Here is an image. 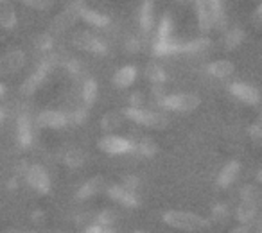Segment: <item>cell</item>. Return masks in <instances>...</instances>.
Instances as JSON below:
<instances>
[{"label": "cell", "instance_id": "obj_1", "mask_svg": "<svg viewBox=\"0 0 262 233\" xmlns=\"http://www.w3.org/2000/svg\"><path fill=\"white\" fill-rule=\"evenodd\" d=\"M162 219H164V222L167 226L187 233H201L205 229H208V226H210L208 219L187 210H169L165 212Z\"/></svg>", "mask_w": 262, "mask_h": 233}, {"label": "cell", "instance_id": "obj_2", "mask_svg": "<svg viewBox=\"0 0 262 233\" xmlns=\"http://www.w3.org/2000/svg\"><path fill=\"white\" fill-rule=\"evenodd\" d=\"M124 119L131 121L137 126H144V128L151 129H167L171 121H169L167 113L164 111H155V109L146 108H126L122 111Z\"/></svg>", "mask_w": 262, "mask_h": 233}, {"label": "cell", "instance_id": "obj_3", "mask_svg": "<svg viewBox=\"0 0 262 233\" xmlns=\"http://www.w3.org/2000/svg\"><path fill=\"white\" fill-rule=\"evenodd\" d=\"M201 99L196 94H172L165 95L157 102L162 111H176V113H192L200 108Z\"/></svg>", "mask_w": 262, "mask_h": 233}, {"label": "cell", "instance_id": "obj_4", "mask_svg": "<svg viewBox=\"0 0 262 233\" xmlns=\"http://www.w3.org/2000/svg\"><path fill=\"white\" fill-rule=\"evenodd\" d=\"M83 8H84L83 0H72L59 15L54 16V20H52V31L54 33H65L70 27H74L79 22V15Z\"/></svg>", "mask_w": 262, "mask_h": 233}, {"label": "cell", "instance_id": "obj_5", "mask_svg": "<svg viewBox=\"0 0 262 233\" xmlns=\"http://www.w3.org/2000/svg\"><path fill=\"white\" fill-rule=\"evenodd\" d=\"M97 147L106 154L119 156V154H133V140L119 135H108L99 140Z\"/></svg>", "mask_w": 262, "mask_h": 233}, {"label": "cell", "instance_id": "obj_6", "mask_svg": "<svg viewBox=\"0 0 262 233\" xmlns=\"http://www.w3.org/2000/svg\"><path fill=\"white\" fill-rule=\"evenodd\" d=\"M24 176H26L27 185H29L34 192L41 194V196L51 192V176L45 171V167H41V165H38V164L29 165V169H27Z\"/></svg>", "mask_w": 262, "mask_h": 233}, {"label": "cell", "instance_id": "obj_7", "mask_svg": "<svg viewBox=\"0 0 262 233\" xmlns=\"http://www.w3.org/2000/svg\"><path fill=\"white\" fill-rule=\"evenodd\" d=\"M228 91L237 99V101L244 102L248 106H257L260 102V91L253 86V84L243 83V81H235V83L228 84Z\"/></svg>", "mask_w": 262, "mask_h": 233}, {"label": "cell", "instance_id": "obj_8", "mask_svg": "<svg viewBox=\"0 0 262 233\" xmlns=\"http://www.w3.org/2000/svg\"><path fill=\"white\" fill-rule=\"evenodd\" d=\"M16 144L22 149H29L33 146V124L26 109H22L16 116Z\"/></svg>", "mask_w": 262, "mask_h": 233}, {"label": "cell", "instance_id": "obj_9", "mask_svg": "<svg viewBox=\"0 0 262 233\" xmlns=\"http://www.w3.org/2000/svg\"><path fill=\"white\" fill-rule=\"evenodd\" d=\"M27 56L24 51L15 49V51H9L8 54H4L0 58V74H16L26 66Z\"/></svg>", "mask_w": 262, "mask_h": 233}, {"label": "cell", "instance_id": "obj_10", "mask_svg": "<svg viewBox=\"0 0 262 233\" xmlns=\"http://www.w3.org/2000/svg\"><path fill=\"white\" fill-rule=\"evenodd\" d=\"M36 122L41 128H51V129H65L69 126L67 113L58 111V109H43L41 113H38Z\"/></svg>", "mask_w": 262, "mask_h": 233}, {"label": "cell", "instance_id": "obj_11", "mask_svg": "<svg viewBox=\"0 0 262 233\" xmlns=\"http://www.w3.org/2000/svg\"><path fill=\"white\" fill-rule=\"evenodd\" d=\"M108 196L112 197L115 203L122 204V206H126V208H137L140 204L137 194L131 192V190H127V189H124L122 185H112L108 189Z\"/></svg>", "mask_w": 262, "mask_h": 233}, {"label": "cell", "instance_id": "obj_12", "mask_svg": "<svg viewBox=\"0 0 262 233\" xmlns=\"http://www.w3.org/2000/svg\"><path fill=\"white\" fill-rule=\"evenodd\" d=\"M49 74H51V72H49L47 68H43V66L38 65V66H36V70H34V72L31 74V76L27 77L26 81H24L22 86H20V91H22V95L29 97V95H33L34 91L40 90V86L43 84V81L47 79Z\"/></svg>", "mask_w": 262, "mask_h": 233}, {"label": "cell", "instance_id": "obj_13", "mask_svg": "<svg viewBox=\"0 0 262 233\" xmlns=\"http://www.w3.org/2000/svg\"><path fill=\"white\" fill-rule=\"evenodd\" d=\"M104 185H106V181H104V178H102V176H94V178H90L88 181H84L83 185L77 189L76 199L77 201L90 199V197L97 196L99 192H102V190H104Z\"/></svg>", "mask_w": 262, "mask_h": 233}, {"label": "cell", "instance_id": "obj_14", "mask_svg": "<svg viewBox=\"0 0 262 233\" xmlns=\"http://www.w3.org/2000/svg\"><path fill=\"white\" fill-rule=\"evenodd\" d=\"M139 26L144 36H149L155 29V2L153 0H144L139 13Z\"/></svg>", "mask_w": 262, "mask_h": 233}, {"label": "cell", "instance_id": "obj_15", "mask_svg": "<svg viewBox=\"0 0 262 233\" xmlns=\"http://www.w3.org/2000/svg\"><path fill=\"white\" fill-rule=\"evenodd\" d=\"M79 20L86 22L90 27H97V29H108V27L112 26V20H110L108 15H104V13L97 11V9L86 8V6H84V8L81 9Z\"/></svg>", "mask_w": 262, "mask_h": 233}, {"label": "cell", "instance_id": "obj_16", "mask_svg": "<svg viewBox=\"0 0 262 233\" xmlns=\"http://www.w3.org/2000/svg\"><path fill=\"white\" fill-rule=\"evenodd\" d=\"M194 9H196V18H198V27L201 33H208L214 27V18H212L210 8H208L207 0H192Z\"/></svg>", "mask_w": 262, "mask_h": 233}, {"label": "cell", "instance_id": "obj_17", "mask_svg": "<svg viewBox=\"0 0 262 233\" xmlns=\"http://www.w3.org/2000/svg\"><path fill=\"white\" fill-rule=\"evenodd\" d=\"M235 72V65L230 59H215L207 65V74L215 79H228Z\"/></svg>", "mask_w": 262, "mask_h": 233}, {"label": "cell", "instance_id": "obj_18", "mask_svg": "<svg viewBox=\"0 0 262 233\" xmlns=\"http://www.w3.org/2000/svg\"><path fill=\"white\" fill-rule=\"evenodd\" d=\"M137 76H139V70L135 65H124L113 76V84L117 88H129L137 81Z\"/></svg>", "mask_w": 262, "mask_h": 233}, {"label": "cell", "instance_id": "obj_19", "mask_svg": "<svg viewBox=\"0 0 262 233\" xmlns=\"http://www.w3.org/2000/svg\"><path fill=\"white\" fill-rule=\"evenodd\" d=\"M239 172H241V164H239V161H235V160L228 161V164H226L225 167L219 171L217 187H219V189H226V187H230L237 179Z\"/></svg>", "mask_w": 262, "mask_h": 233}, {"label": "cell", "instance_id": "obj_20", "mask_svg": "<svg viewBox=\"0 0 262 233\" xmlns=\"http://www.w3.org/2000/svg\"><path fill=\"white\" fill-rule=\"evenodd\" d=\"M212 49V41L208 38H196V40L183 41L182 54L187 56H203Z\"/></svg>", "mask_w": 262, "mask_h": 233}, {"label": "cell", "instance_id": "obj_21", "mask_svg": "<svg viewBox=\"0 0 262 233\" xmlns=\"http://www.w3.org/2000/svg\"><path fill=\"white\" fill-rule=\"evenodd\" d=\"M207 4H208V8H210L212 18H214V26H217L219 29H226L228 16H226L225 0H207Z\"/></svg>", "mask_w": 262, "mask_h": 233}, {"label": "cell", "instance_id": "obj_22", "mask_svg": "<svg viewBox=\"0 0 262 233\" xmlns=\"http://www.w3.org/2000/svg\"><path fill=\"white\" fill-rule=\"evenodd\" d=\"M95 40H97V36H95L94 33H90L88 29H79V31H76V33L72 34L74 47H77L79 51H84V52L92 51Z\"/></svg>", "mask_w": 262, "mask_h": 233}, {"label": "cell", "instance_id": "obj_23", "mask_svg": "<svg viewBox=\"0 0 262 233\" xmlns=\"http://www.w3.org/2000/svg\"><path fill=\"white\" fill-rule=\"evenodd\" d=\"M133 153L142 158H153L155 154L158 153V146L153 138L142 136V138H139V140H133Z\"/></svg>", "mask_w": 262, "mask_h": 233}, {"label": "cell", "instance_id": "obj_24", "mask_svg": "<svg viewBox=\"0 0 262 233\" xmlns=\"http://www.w3.org/2000/svg\"><path fill=\"white\" fill-rule=\"evenodd\" d=\"M258 203H250V201H241V204L237 206V221L241 224L250 226L253 222V219L257 217Z\"/></svg>", "mask_w": 262, "mask_h": 233}, {"label": "cell", "instance_id": "obj_25", "mask_svg": "<svg viewBox=\"0 0 262 233\" xmlns=\"http://www.w3.org/2000/svg\"><path fill=\"white\" fill-rule=\"evenodd\" d=\"M18 16L15 13V8L11 4H2L0 6V29L11 31L16 27Z\"/></svg>", "mask_w": 262, "mask_h": 233}, {"label": "cell", "instance_id": "obj_26", "mask_svg": "<svg viewBox=\"0 0 262 233\" xmlns=\"http://www.w3.org/2000/svg\"><path fill=\"white\" fill-rule=\"evenodd\" d=\"M81 97H83V102L86 108H90V106L95 104V101H97L99 97V84L95 79H86L83 84V88H81Z\"/></svg>", "mask_w": 262, "mask_h": 233}, {"label": "cell", "instance_id": "obj_27", "mask_svg": "<svg viewBox=\"0 0 262 233\" xmlns=\"http://www.w3.org/2000/svg\"><path fill=\"white\" fill-rule=\"evenodd\" d=\"M124 115H122V111H108V113H104V116L101 119V128H102V131H108V133H112V131H115V129H119L120 126L124 124Z\"/></svg>", "mask_w": 262, "mask_h": 233}, {"label": "cell", "instance_id": "obj_28", "mask_svg": "<svg viewBox=\"0 0 262 233\" xmlns=\"http://www.w3.org/2000/svg\"><path fill=\"white\" fill-rule=\"evenodd\" d=\"M244 38H246L244 29H241V27H232V29L226 31V34H225V49L226 51H233V49H237L243 43Z\"/></svg>", "mask_w": 262, "mask_h": 233}, {"label": "cell", "instance_id": "obj_29", "mask_svg": "<svg viewBox=\"0 0 262 233\" xmlns=\"http://www.w3.org/2000/svg\"><path fill=\"white\" fill-rule=\"evenodd\" d=\"M146 77L151 84H165V81H167L165 70L162 68V65H158L155 61L146 66Z\"/></svg>", "mask_w": 262, "mask_h": 233}, {"label": "cell", "instance_id": "obj_30", "mask_svg": "<svg viewBox=\"0 0 262 233\" xmlns=\"http://www.w3.org/2000/svg\"><path fill=\"white\" fill-rule=\"evenodd\" d=\"M172 18L169 15H164L158 22V27H157V38L155 40H167V38L172 36Z\"/></svg>", "mask_w": 262, "mask_h": 233}, {"label": "cell", "instance_id": "obj_31", "mask_svg": "<svg viewBox=\"0 0 262 233\" xmlns=\"http://www.w3.org/2000/svg\"><path fill=\"white\" fill-rule=\"evenodd\" d=\"M241 201H250V203H260V189L255 183H248L241 190Z\"/></svg>", "mask_w": 262, "mask_h": 233}, {"label": "cell", "instance_id": "obj_32", "mask_svg": "<svg viewBox=\"0 0 262 233\" xmlns=\"http://www.w3.org/2000/svg\"><path fill=\"white\" fill-rule=\"evenodd\" d=\"M63 161H65L67 167L79 169V167H83V165H84V154L81 153V151H77V149H72V151H69L65 156H63Z\"/></svg>", "mask_w": 262, "mask_h": 233}, {"label": "cell", "instance_id": "obj_33", "mask_svg": "<svg viewBox=\"0 0 262 233\" xmlns=\"http://www.w3.org/2000/svg\"><path fill=\"white\" fill-rule=\"evenodd\" d=\"M86 109L88 108L84 106V108H76V109H72L70 113H67V121H69V126L70 124H76V126L83 124V122L86 121V116H88Z\"/></svg>", "mask_w": 262, "mask_h": 233}, {"label": "cell", "instance_id": "obj_34", "mask_svg": "<svg viewBox=\"0 0 262 233\" xmlns=\"http://www.w3.org/2000/svg\"><path fill=\"white\" fill-rule=\"evenodd\" d=\"M52 47H54V40H52L51 34L43 33V34H40V36L36 38V49L41 52V54H47V52H51Z\"/></svg>", "mask_w": 262, "mask_h": 233}, {"label": "cell", "instance_id": "obj_35", "mask_svg": "<svg viewBox=\"0 0 262 233\" xmlns=\"http://www.w3.org/2000/svg\"><path fill=\"white\" fill-rule=\"evenodd\" d=\"M117 221V214L113 210H104L97 215V224L101 228H112Z\"/></svg>", "mask_w": 262, "mask_h": 233}, {"label": "cell", "instance_id": "obj_36", "mask_svg": "<svg viewBox=\"0 0 262 233\" xmlns=\"http://www.w3.org/2000/svg\"><path fill=\"white\" fill-rule=\"evenodd\" d=\"M63 66H65V70L70 74V76L74 77H79L81 74H83V63L79 61V59L76 58H69L65 59V63H63Z\"/></svg>", "mask_w": 262, "mask_h": 233}, {"label": "cell", "instance_id": "obj_37", "mask_svg": "<svg viewBox=\"0 0 262 233\" xmlns=\"http://www.w3.org/2000/svg\"><path fill=\"white\" fill-rule=\"evenodd\" d=\"M22 2L34 11H49L54 6V0H22Z\"/></svg>", "mask_w": 262, "mask_h": 233}, {"label": "cell", "instance_id": "obj_38", "mask_svg": "<svg viewBox=\"0 0 262 233\" xmlns=\"http://www.w3.org/2000/svg\"><path fill=\"white\" fill-rule=\"evenodd\" d=\"M146 104V94L142 90H135L129 95V108H144Z\"/></svg>", "mask_w": 262, "mask_h": 233}, {"label": "cell", "instance_id": "obj_39", "mask_svg": "<svg viewBox=\"0 0 262 233\" xmlns=\"http://www.w3.org/2000/svg\"><path fill=\"white\" fill-rule=\"evenodd\" d=\"M126 51L129 52V54H137V52L142 51V40L137 36H129L126 40Z\"/></svg>", "mask_w": 262, "mask_h": 233}, {"label": "cell", "instance_id": "obj_40", "mask_svg": "<svg viewBox=\"0 0 262 233\" xmlns=\"http://www.w3.org/2000/svg\"><path fill=\"white\" fill-rule=\"evenodd\" d=\"M248 135H250L251 142L255 144V146H260L262 142V128L260 124H253L250 129H248Z\"/></svg>", "mask_w": 262, "mask_h": 233}, {"label": "cell", "instance_id": "obj_41", "mask_svg": "<svg viewBox=\"0 0 262 233\" xmlns=\"http://www.w3.org/2000/svg\"><path fill=\"white\" fill-rule=\"evenodd\" d=\"M212 215H214V219L219 222L226 221V217H228V208H226L225 204H217V206H214V210H212Z\"/></svg>", "mask_w": 262, "mask_h": 233}, {"label": "cell", "instance_id": "obj_42", "mask_svg": "<svg viewBox=\"0 0 262 233\" xmlns=\"http://www.w3.org/2000/svg\"><path fill=\"white\" fill-rule=\"evenodd\" d=\"M139 178L137 176H126L124 178V181H122V187L124 189H127V190H131V192H135L137 189H139Z\"/></svg>", "mask_w": 262, "mask_h": 233}, {"label": "cell", "instance_id": "obj_43", "mask_svg": "<svg viewBox=\"0 0 262 233\" xmlns=\"http://www.w3.org/2000/svg\"><path fill=\"white\" fill-rule=\"evenodd\" d=\"M251 22H253V27L255 29H262V6L258 4L257 9L253 11V16H251Z\"/></svg>", "mask_w": 262, "mask_h": 233}, {"label": "cell", "instance_id": "obj_44", "mask_svg": "<svg viewBox=\"0 0 262 233\" xmlns=\"http://www.w3.org/2000/svg\"><path fill=\"white\" fill-rule=\"evenodd\" d=\"M27 169H29V164H27L26 160H22L18 165H16V172H18V174H26Z\"/></svg>", "mask_w": 262, "mask_h": 233}, {"label": "cell", "instance_id": "obj_45", "mask_svg": "<svg viewBox=\"0 0 262 233\" xmlns=\"http://www.w3.org/2000/svg\"><path fill=\"white\" fill-rule=\"evenodd\" d=\"M230 233H250V226L241 224V226H237V228H233Z\"/></svg>", "mask_w": 262, "mask_h": 233}, {"label": "cell", "instance_id": "obj_46", "mask_svg": "<svg viewBox=\"0 0 262 233\" xmlns=\"http://www.w3.org/2000/svg\"><path fill=\"white\" fill-rule=\"evenodd\" d=\"M84 233H102V228L99 224H92V226H88V228L84 229Z\"/></svg>", "mask_w": 262, "mask_h": 233}, {"label": "cell", "instance_id": "obj_47", "mask_svg": "<svg viewBox=\"0 0 262 233\" xmlns=\"http://www.w3.org/2000/svg\"><path fill=\"white\" fill-rule=\"evenodd\" d=\"M6 116H8V109L6 108H0V126L6 122Z\"/></svg>", "mask_w": 262, "mask_h": 233}, {"label": "cell", "instance_id": "obj_48", "mask_svg": "<svg viewBox=\"0 0 262 233\" xmlns=\"http://www.w3.org/2000/svg\"><path fill=\"white\" fill-rule=\"evenodd\" d=\"M16 183H18V179H16V178L9 179V189H15V187H16Z\"/></svg>", "mask_w": 262, "mask_h": 233}, {"label": "cell", "instance_id": "obj_49", "mask_svg": "<svg viewBox=\"0 0 262 233\" xmlns=\"http://www.w3.org/2000/svg\"><path fill=\"white\" fill-rule=\"evenodd\" d=\"M4 94H6V86L0 83V97H4Z\"/></svg>", "mask_w": 262, "mask_h": 233}, {"label": "cell", "instance_id": "obj_50", "mask_svg": "<svg viewBox=\"0 0 262 233\" xmlns=\"http://www.w3.org/2000/svg\"><path fill=\"white\" fill-rule=\"evenodd\" d=\"M102 233H115L112 228H102Z\"/></svg>", "mask_w": 262, "mask_h": 233}, {"label": "cell", "instance_id": "obj_51", "mask_svg": "<svg viewBox=\"0 0 262 233\" xmlns=\"http://www.w3.org/2000/svg\"><path fill=\"white\" fill-rule=\"evenodd\" d=\"M2 4H8V0H0V6Z\"/></svg>", "mask_w": 262, "mask_h": 233}, {"label": "cell", "instance_id": "obj_52", "mask_svg": "<svg viewBox=\"0 0 262 233\" xmlns=\"http://www.w3.org/2000/svg\"><path fill=\"white\" fill-rule=\"evenodd\" d=\"M255 233H262V229H260V228H257V231H255Z\"/></svg>", "mask_w": 262, "mask_h": 233}, {"label": "cell", "instance_id": "obj_53", "mask_svg": "<svg viewBox=\"0 0 262 233\" xmlns=\"http://www.w3.org/2000/svg\"><path fill=\"white\" fill-rule=\"evenodd\" d=\"M176 2H185V0H176Z\"/></svg>", "mask_w": 262, "mask_h": 233}, {"label": "cell", "instance_id": "obj_54", "mask_svg": "<svg viewBox=\"0 0 262 233\" xmlns=\"http://www.w3.org/2000/svg\"><path fill=\"white\" fill-rule=\"evenodd\" d=\"M137 233H144V231H137Z\"/></svg>", "mask_w": 262, "mask_h": 233}]
</instances>
